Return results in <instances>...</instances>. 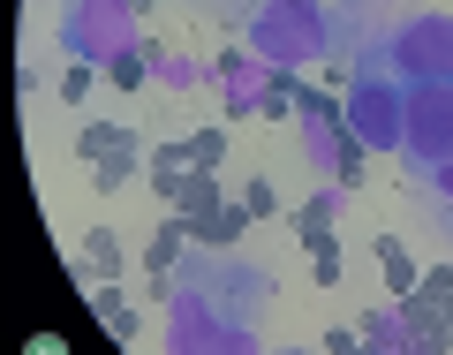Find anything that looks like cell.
<instances>
[{
    "label": "cell",
    "instance_id": "6da1fadb",
    "mask_svg": "<svg viewBox=\"0 0 453 355\" xmlns=\"http://www.w3.org/2000/svg\"><path fill=\"white\" fill-rule=\"evenodd\" d=\"M242 46L265 53L273 68H318L340 53V31L325 0H250L242 8Z\"/></svg>",
    "mask_w": 453,
    "mask_h": 355
},
{
    "label": "cell",
    "instance_id": "277c9868",
    "mask_svg": "<svg viewBox=\"0 0 453 355\" xmlns=\"http://www.w3.org/2000/svg\"><path fill=\"white\" fill-rule=\"evenodd\" d=\"M136 46V8L129 0H68L61 8V53L68 61H121Z\"/></svg>",
    "mask_w": 453,
    "mask_h": 355
},
{
    "label": "cell",
    "instance_id": "ffe728a7",
    "mask_svg": "<svg viewBox=\"0 0 453 355\" xmlns=\"http://www.w3.org/2000/svg\"><path fill=\"white\" fill-rule=\"evenodd\" d=\"M106 76L121 83V91H144V83H151V46H144V38H136V46L121 53V61H106Z\"/></svg>",
    "mask_w": 453,
    "mask_h": 355
},
{
    "label": "cell",
    "instance_id": "d6986e66",
    "mask_svg": "<svg viewBox=\"0 0 453 355\" xmlns=\"http://www.w3.org/2000/svg\"><path fill=\"white\" fill-rule=\"evenodd\" d=\"M144 166V151H113V159H91V189L113 197V189H129V174Z\"/></svg>",
    "mask_w": 453,
    "mask_h": 355
},
{
    "label": "cell",
    "instance_id": "83f0119b",
    "mask_svg": "<svg viewBox=\"0 0 453 355\" xmlns=\"http://www.w3.org/2000/svg\"><path fill=\"white\" fill-rule=\"evenodd\" d=\"M446 227H453V220H446Z\"/></svg>",
    "mask_w": 453,
    "mask_h": 355
},
{
    "label": "cell",
    "instance_id": "e0dca14e",
    "mask_svg": "<svg viewBox=\"0 0 453 355\" xmlns=\"http://www.w3.org/2000/svg\"><path fill=\"white\" fill-rule=\"evenodd\" d=\"M181 250H189V220H166L159 235H151V250H144V273H174Z\"/></svg>",
    "mask_w": 453,
    "mask_h": 355
},
{
    "label": "cell",
    "instance_id": "4fadbf2b",
    "mask_svg": "<svg viewBox=\"0 0 453 355\" xmlns=\"http://www.w3.org/2000/svg\"><path fill=\"white\" fill-rule=\"evenodd\" d=\"M121 273V235L113 227H91L83 235V280H113Z\"/></svg>",
    "mask_w": 453,
    "mask_h": 355
},
{
    "label": "cell",
    "instance_id": "7402d4cb",
    "mask_svg": "<svg viewBox=\"0 0 453 355\" xmlns=\"http://www.w3.org/2000/svg\"><path fill=\"white\" fill-rule=\"evenodd\" d=\"M250 227H257V212H250V205H219V220H211V250H234Z\"/></svg>",
    "mask_w": 453,
    "mask_h": 355
},
{
    "label": "cell",
    "instance_id": "2e32d148",
    "mask_svg": "<svg viewBox=\"0 0 453 355\" xmlns=\"http://www.w3.org/2000/svg\"><path fill=\"white\" fill-rule=\"evenodd\" d=\"M363 159H371V144L340 121V136H333V181H340V189H356V181H363Z\"/></svg>",
    "mask_w": 453,
    "mask_h": 355
},
{
    "label": "cell",
    "instance_id": "7a4b0ae2",
    "mask_svg": "<svg viewBox=\"0 0 453 355\" xmlns=\"http://www.w3.org/2000/svg\"><path fill=\"white\" fill-rule=\"evenodd\" d=\"M356 68H386V76H401V83H453V16L416 8L408 23L378 31L371 46L356 53Z\"/></svg>",
    "mask_w": 453,
    "mask_h": 355
},
{
    "label": "cell",
    "instance_id": "cb8c5ba5",
    "mask_svg": "<svg viewBox=\"0 0 453 355\" xmlns=\"http://www.w3.org/2000/svg\"><path fill=\"white\" fill-rule=\"evenodd\" d=\"M242 205H250V212H257V220H280V197H273V181H265V174H257V181H250V197H242Z\"/></svg>",
    "mask_w": 453,
    "mask_h": 355
},
{
    "label": "cell",
    "instance_id": "30bf717a",
    "mask_svg": "<svg viewBox=\"0 0 453 355\" xmlns=\"http://www.w3.org/2000/svg\"><path fill=\"white\" fill-rule=\"evenodd\" d=\"M91 310H98V325H106L113 340H144V325H136V310H129V295L113 288V280H98V288H91Z\"/></svg>",
    "mask_w": 453,
    "mask_h": 355
},
{
    "label": "cell",
    "instance_id": "5bb4252c",
    "mask_svg": "<svg viewBox=\"0 0 453 355\" xmlns=\"http://www.w3.org/2000/svg\"><path fill=\"white\" fill-rule=\"evenodd\" d=\"M303 250H310L318 288H340V235H333V227H303Z\"/></svg>",
    "mask_w": 453,
    "mask_h": 355
},
{
    "label": "cell",
    "instance_id": "ba28073f",
    "mask_svg": "<svg viewBox=\"0 0 453 355\" xmlns=\"http://www.w3.org/2000/svg\"><path fill=\"white\" fill-rule=\"evenodd\" d=\"M219 166H189L181 181V220H189V243H211V220H219Z\"/></svg>",
    "mask_w": 453,
    "mask_h": 355
},
{
    "label": "cell",
    "instance_id": "603a6c76",
    "mask_svg": "<svg viewBox=\"0 0 453 355\" xmlns=\"http://www.w3.org/2000/svg\"><path fill=\"white\" fill-rule=\"evenodd\" d=\"M91 76H106V68H98V61H76V68L61 76V98H68V106H83V98H91Z\"/></svg>",
    "mask_w": 453,
    "mask_h": 355
},
{
    "label": "cell",
    "instance_id": "8fae6325",
    "mask_svg": "<svg viewBox=\"0 0 453 355\" xmlns=\"http://www.w3.org/2000/svg\"><path fill=\"white\" fill-rule=\"evenodd\" d=\"M151 83H159V91H196V83H211V68H204V61H189V53L151 46Z\"/></svg>",
    "mask_w": 453,
    "mask_h": 355
},
{
    "label": "cell",
    "instance_id": "ac0fdd59",
    "mask_svg": "<svg viewBox=\"0 0 453 355\" xmlns=\"http://www.w3.org/2000/svg\"><path fill=\"white\" fill-rule=\"evenodd\" d=\"M340 205H348V189H340V181H318L310 205L295 212V227H340Z\"/></svg>",
    "mask_w": 453,
    "mask_h": 355
},
{
    "label": "cell",
    "instance_id": "7c38bea8",
    "mask_svg": "<svg viewBox=\"0 0 453 355\" xmlns=\"http://www.w3.org/2000/svg\"><path fill=\"white\" fill-rule=\"evenodd\" d=\"M113 151H136V129H121V121H83L76 129V159H113Z\"/></svg>",
    "mask_w": 453,
    "mask_h": 355
},
{
    "label": "cell",
    "instance_id": "d4e9b609",
    "mask_svg": "<svg viewBox=\"0 0 453 355\" xmlns=\"http://www.w3.org/2000/svg\"><path fill=\"white\" fill-rule=\"evenodd\" d=\"M348 348H363V333H348V325H325V355H348Z\"/></svg>",
    "mask_w": 453,
    "mask_h": 355
},
{
    "label": "cell",
    "instance_id": "5b68a950",
    "mask_svg": "<svg viewBox=\"0 0 453 355\" xmlns=\"http://www.w3.org/2000/svg\"><path fill=\"white\" fill-rule=\"evenodd\" d=\"M166 348H257V318H242V310L211 303V295L196 288H174V303H166Z\"/></svg>",
    "mask_w": 453,
    "mask_h": 355
},
{
    "label": "cell",
    "instance_id": "9a60e30c",
    "mask_svg": "<svg viewBox=\"0 0 453 355\" xmlns=\"http://www.w3.org/2000/svg\"><path fill=\"white\" fill-rule=\"evenodd\" d=\"M378 273H386V288L393 295H408V288H416V258H408V243H401V235H378Z\"/></svg>",
    "mask_w": 453,
    "mask_h": 355
},
{
    "label": "cell",
    "instance_id": "44dd1931",
    "mask_svg": "<svg viewBox=\"0 0 453 355\" xmlns=\"http://www.w3.org/2000/svg\"><path fill=\"white\" fill-rule=\"evenodd\" d=\"M226 159V129H189L181 136V166H219Z\"/></svg>",
    "mask_w": 453,
    "mask_h": 355
},
{
    "label": "cell",
    "instance_id": "8992f818",
    "mask_svg": "<svg viewBox=\"0 0 453 355\" xmlns=\"http://www.w3.org/2000/svg\"><path fill=\"white\" fill-rule=\"evenodd\" d=\"M401 159L416 166V174H431L438 159H453V83H408Z\"/></svg>",
    "mask_w": 453,
    "mask_h": 355
},
{
    "label": "cell",
    "instance_id": "3957f363",
    "mask_svg": "<svg viewBox=\"0 0 453 355\" xmlns=\"http://www.w3.org/2000/svg\"><path fill=\"white\" fill-rule=\"evenodd\" d=\"M340 121L363 136L371 151H401V129H408V83L386 76V68H356L348 91H340Z\"/></svg>",
    "mask_w": 453,
    "mask_h": 355
},
{
    "label": "cell",
    "instance_id": "52a82bcc",
    "mask_svg": "<svg viewBox=\"0 0 453 355\" xmlns=\"http://www.w3.org/2000/svg\"><path fill=\"white\" fill-rule=\"evenodd\" d=\"M211 91H219L226 121H257V113L273 106V61L250 53V46H226L219 61H211Z\"/></svg>",
    "mask_w": 453,
    "mask_h": 355
},
{
    "label": "cell",
    "instance_id": "484cf974",
    "mask_svg": "<svg viewBox=\"0 0 453 355\" xmlns=\"http://www.w3.org/2000/svg\"><path fill=\"white\" fill-rule=\"evenodd\" d=\"M423 181H431V189H438V197H446V205H453V159H438V166H431V174H423Z\"/></svg>",
    "mask_w": 453,
    "mask_h": 355
},
{
    "label": "cell",
    "instance_id": "4316f807",
    "mask_svg": "<svg viewBox=\"0 0 453 355\" xmlns=\"http://www.w3.org/2000/svg\"><path fill=\"white\" fill-rule=\"evenodd\" d=\"M446 333H453V310H446Z\"/></svg>",
    "mask_w": 453,
    "mask_h": 355
},
{
    "label": "cell",
    "instance_id": "9c48e42d",
    "mask_svg": "<svg viewBox=\"0 0 453 355\" xmlns=\"http://www.w3.org/2000/svg\"><path fill=\"white\" fill-rule=\"evenodd\" d=\"M356 333H363V348H378V355H416V333H408L401 303H393V310H371Z\"/></svg>",
    "mask_w": 453,
    "mask_h": 355
}]
</instances>
